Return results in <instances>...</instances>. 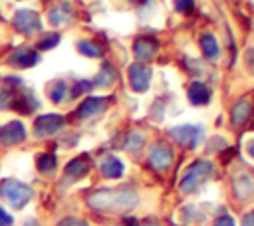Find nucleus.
<instances>
[{"label": "nucleus", "instance_id": "obj_1", "mask_svg": "<svg viewBox=\"0 0 254 226\" xmlns=\"http://www.w3.org/2000/svg\"><path fill=\"white\" fill-rule=\"evenodd\" d=\"M89 206L95 210H111V212H125L137 206L139 196L131 188H103L93 192L87 198Z\"/></svg>", "mask_w": 254, "mask_h": 226}, {"label": "nucleus", "instance_id": "obj_2", "mask_svg": "<svg viewBox=\"0 0 254 226\" xmlns=\"http://www.w3.org/2000/svg\"><path fill=\"white\" fill-rule=\"evenodd\" d=\"M210 174H212V163L208 161V159H198V161H194L189 169H187V172H185V176L181 178V190L183 192H194L202 182H206L208 178H210Z\"/></svg>", "mask_w": 254, "mask_h": 226}, {"label": "nucleus", "instance_id": "obj_3", "mask_svg": "<svg viewBox=\"0 0 254 226\" xmlns=\"http://www.w3.org/2000/svg\"><path fill=\"white\" fill-rule=\"evenodd\" d=\"M0 194L2 198L14 206V208H22L30 198H32V188L20 180H14V178H8L0 184Z\"/></svg>", "mask_w": 254, "mask_h": 226}, {"label": "nucleus", "instance_id": "obj_4", "mask_svg": "<svg viewBox=\"0 0 254 226\" xmlns=\"http://www.w3.org/2000/svg\"><path fill=\"white\" fill-rule=\"evenodd\" d=\"M171 137L187 149H194L198 147V143L204 137V129L200 125H177L171 129Z\"/></svg>", "mask_w": 254, "mask_h": 226}, {"label": "nucleus", "instance_id": "obj_5", "mask_svg": "<svg viewBox=\"0 0 254 226\" xmlns=\"http://www.w3.org/2000/svg\"><path fill=\"white\" fill-rule=\"evenodd\" d=\"M149 81H151V67L149 65H145L143 61H135L133 65H129V83L137 93L147 91Z\"/></svg>", "mask_w": 254, "mask_h": 226}, {"label": "nucleus", "instance_id": "obj_6", "mask_svg": "<svg viewBox=\"0 0 254 226\" xmlns=\"http://www.w3.org/2000/svg\"><path fill=\"white\" fill-rule=\"evenodd\" d=\"M149 163H151V167H155L159 170L169 169L173 163V149L165 143H155L149 151Z\"/></svg>", "mask_w": 254, "mask_h": 226}, {"label": "nucleus", "instance_id": "obj_7", "mask_svg": "<svg viewBox=\"0 0 254 226\" xmlns=\"http://www.w3.org/2000/svg\"><path fill=\"white\" fill-rule=\"evenodd\" d=\"M64 125V117L62 115H44L36 121V135L44 137V135H54L56 131H60Z\"/></svg>", "mask_w": 254, "mask_h": 226}, {"label": "nucleus", "instance_id": "obj_8", "mask_svg": "<svg viewBox=\"0 0 254 226\" xmlns=\"http://www.w3.org/2000/svg\"><path fill=\"white\" fill-rule=\"evenodd\" d=\"M157 50H159V42L153 40V38H139V40L135 42V46H133L135 57H137L139 61H143V59H153L155 54H157Z\"/></svg>", "mask_w": 254, "mask_h": 226}, {"label": "nucleus", "instance_id": "obj_9", "mask_svg": "<svg viewBox=\"0 0 254 226\" xmlns=\"http://www.w3.org/2000/svg\"><path fill=\"white\" fill-rule=\"evenodd\" d=\"M24 137H26L24 125H22L20 121H12V123H8V125L4 127V131H2V135H0V141H2L4 145H16V143L24 141Z\"/></svg>", "mask_w": 254, "mask_h": 226}, {"label": "nucleus", "instance_id": "obj_10", "mask_svg": "<svg viewBox=\"0 0 254 226\" xmlns=\"http://www.w3.org/2000/svg\"><path fill=\"white\" fill-rule=\"evenodd\" d=\"M16 28L18 30H22L24 34H32V32H36V30H40V18H38V14H34V12H30V10H24V12H20L18 16H16Z\"/></svg>", "mask_w": 254, "mask_h": 226}, {"label": "nucleus", "instance_id": "obj_11", "mask_svg": "<svg viewBox=\"0 0 254 226\" xmlns=\"http://www.w3.org/2000/svg\"><path fill=\"white\" fill-rule=\"evenodd\" d=\"M212 91L206 83H200V81H192L189 85V99L192 105H204L208 99H210Z\"/></svg>", "mask_w": 254, "mask_h": 226}, {"label": "nucleus", "instance_id": "obj_12", "mask_svg": "<svg viewBox=\"0 0 254 226\" xmlns=\"http://www.w3.org/2000/svg\"><path fill=\"white\" fill-rule=\"evenodd\" d=\"M105 107H107V99H105V97H89V99H85V101L79 105L77 115H79V117H91V115H95V113H101Z\"/></svg>", "mask_w": 254, "mask_h": 226}, {"label": "nucleus", "instance_id": "obj_13", "mask_svg": "<svg viewBox=\"0 0 254 226\" xmlns=\"http://www.w3.org/2000/svg\"><path fill=\"white\" fill-rule=\"evenodd\" d=\"M250 113H252V103L248 99H240V101L234 103V107L230 111V119H232L234 125H242V123L248 121Z\"/></svg>", "mask_w": 254, "mask_h": 226}, {"label": "nucleus", "instance_id": "obj_14", "mask_svg": "<svg viewBox=\"0 0 254 226\" xmlns=\"http://www.w3.org/2000/svg\"><path fill=\"white\" fill-rule=\"evenodd\" d=\"M87 170H89L87 157H75V159L69 161L67 167H65V174H67L69 178H81V176L87 174Z\"/></svg>", "mask_w": 254, "mask_h": 226}, {"label": "nucleus", "instance_id": "obj_15", "mask_svg": "<svg viewBox=\"0 0 254 226\" xmlns=\"http://www.w3.org/2000/svg\"><path fill=\"white\" fill-rule=\"evenodd\" d=\"M123 163L117 159V157H105V161L101 163V172H103V176H107V178H119L121 174H123Z\"/></svg>", "mask_w": 254, "mask_h": 226}, {"label": "nucleus", "instance_id": "obj_16", "mask_svg": "<svg viewBox=\"0 0 254 226\" xmlns=\"http://www.w3.org/2000/svg\"><path fill=\"white\" fill-rule=\"evenodd\" d=\"M200 48H202V52H204L206 57H210V59L218 57L220 48H218V42H216V38L212 34H202L200 36Z\"/></svg>", "mask_w": 254, "mask_h": 226}, {"label": "nucleus", "instance_id": "obj_17", "mask_svg": "<svg viewBox=\"0 0 254 226\" xmlns=\"http://www.w3.org/2000/svg\"><path fill=\"white\" fill-rule=\"evenodd\" d=\"M234 190L240 198H248L252 192H254V180L248 176V174H242L234 180Z\"/></svg>", "mask_w": 254, "mask_h": 226}, {"label": "nucleus", "instance_id": "obj_18", "mask_svg": "<svg viewBox=\"0 0 254 226\" xmlns=\"http://www.w3.org/2000/svg\"><path fill=\"white\" fill-rule=\"evenodd\" d=\"M12 57H18V59H12V63H14V65H20V67H28V65H32V63L38 61V54L32 52L30 48H22V50L16 52Z\"/></svg>", "mask_w": 254, "mask_h": 226}, {"label": "nucleus", "instance_id": "obj_19", "mask_svg": "<svg viewBox=\"0 0 254 226\" xmlns=\"http://www.w3.org/2000/svg\"><path fill=\"white\" fill-rule=\"evenodd\" d=\"M113 81H115V69H113L109 63H103L101 71H99L97 77H95V85H99V87H107V85H111Z\"/></svg>", "mask_w": 254, "mask_h": 226}, {"label": "nucleus", "instance_id": "obj_20", "mask_svg": "<svg viewBox=\"0 0 254 226\" xmlns=\"http://www.w3.org/2000/svg\"><path fill=\"white\" fill-rule=\"evenodd\" d=\"M77 50H79L83 56H89V57H99V56L103 54V50H101L95 42H87V40L79 42V44H77Z\"/></svg>", "mask_w": 254, "mask_h": 226}, {"label": "nucleus", "instance_id": "obj_21", "mask_svg": "<svg viewBox=\"0 0 254 226\" xmlns=\"http://www.w3.org/2000/svg\"><path fill=\"white\" fill-rule=\"evenodd\" d=\"M56 165H58V161H56V157L50 155V153H44V155L38 157V169H40L42 172H50V170H54Z\"/></svg>", "mask_w": 254, "mask_h": 226}, {"label": "nucleus", "instance_id": "obj_22", "mask_svg": "<svg viewBox=\"0 0 254 226\" xmlns=\"http://www.w3.org/2000/svg\"><path fill=\"white\" fill-rule=\"evenodd\" d=\"M65 89H67L65 81H62V79L54 81V83H52V89H50V97H52V101L60 103V101L65 97Z\"/></svg>", "mask_w": 254, "mask_h": 226}, {"label": "nucleus", "instance_id": "obj_23", "mask_svg": "<svg viewBox=\"0 0 254 226\" xmlns=\"http://www.w3.org/2000/svg\"><path fill=\"white\" fill-rule=\"evenodd\" d=\"M192 6H194V0H175V8H177L181 14L192 12Z\"/></svg>", "mask_w": 254, "mask_h": 226}, {"label": "nucleus", "instance_id": "obj_24", "mask_svg": "<svg viewBox=\"0 0 254 226\" xmlns=\"http://www.w3.org/2000/svg\"><path fill=\"white\" fill-rule=\"evenodd\" d=\"M141 145H143V137L139 133H133L131 137H127V149L129 151H137Z\"/></svg>", "mask_w": 254, "mask_h": 226}, {"label": "nucleus", "instance_id": "obj_25", "mask_svg": "<svg viewBox=\"0 0 254 226\" xmlns=\"http://www.w3.org/2000/svg\"><path fill=\"white\" fill-rule=\"evenodd\" d=\"M58 40H60V36H58V34H50V36H44V38H42V42H40V48H42V50L54 48V46L58 44Z\"/></svg>", "mask_w": 254, "mask_h": 226}, {"label": "nucleus", "instance_id": "obj_26", "mask_svg": "<svg viewBox=\"0 0 254 226\" xmlns=\"http://www.w3.org/2000/svg\"><path fill=\"white\" fill-rule=\"evenodd\" d=\"M58 226H87V222L81 220V218H73V216H69V218H64L62 222H58Z\"/></svg>", "mask_w": 254, "mask_h": 226}, {"label": "nucleus", "instance_id": "obj_27", "mask_svg": "<svg viewBox=\"0 0 254 226\" xmlns=\"http://www.w3.org/2000/svg\"><path fill=\"white\" fill-rule=\"evenodd\" d=\"M10 224H12V216L0 208V226H10Z\"/></svg>", "mask_w": 254, "mask_h": 226}, {"label": "nucleus", "instance_id": "obj_28", "mask_svg": "<svg viewBox=\"0 0 254 226\" xmlns=\"http://www.w3.org/2000/svg\"><path fill=\"white\" fill-rule=\"evenodd\" d=\"M246 67L254 73V50H248L246 52Z\"/></svg>", "mask_w": 254, "mask_h": 226}, {"label": "nucleus", "instance_id": "obj_29", "mask_svg": "<svg viewBox=\"0 0 254 226\" xmlns=\"http://www.w3.org/2000/svg\"><path fill=\"white\" fill-rule=\"evenodd\" d=\"M214 226H234V220H232L230 216H220Z\"/></svg>", "mask_w": 254, "mask_h": 226}, {"label": "nucleus", "instance_id": "obj_30", "mask_svg": "<svg viewBox=\"0 0 254 226\" xmlns=\"http://www.w3.org/2000/svg\"><path fill=\"white\" fill-rule=\"evenodd\" d=\"M89 87H91L89 81H79V83L75 85V93H79V91H89Z\"/></svg>", "mask_w": 254, "mask_h": 226}, {"label": "nucleus", "instance_id": "obj_31", "mask_svg": "<svg viewBox=\"0 0 254 226\" xmlns=\"http://www.w3.org/2000/svg\"><path fill=\"white\" fill-rule=\"evenodd\" d=\"M242 226H254V210H252V212H248V214L244 216Z\"/></svg>", "mask_w": 254, "mask_h": 226}, {"label": "nucleus", "instance_id": "obj_32", "mask_svg": "<svg viewBox=\"0 0 254 226\" xmlns=\"http://www.w3.org/2000/svg\"><path fill=\"white\" fill-rule=\"evenodd\" d=\"M125 226H139V224H137L135 218H127V220H125Z\"/></svg>", "mask_w": 254, "mask_h": 226}, {"label": "nucleus", "instance_id": "obj_33", "mask_svg": "<svg viewBox=\"0 0 254 226\" xmlns=\"http://www.w3.org/2000/svg\"><path fill=\"white\" fill-rule=\"evenodd\" d=\"M248 153H250V157H254V141L248 143Z\"/></svg>", "mask_w": 254, "mask_h": 226}, {"label": "nucleus", "instance_id": "obj_34", "mask_svg": "<svg viewBox=\"0 0 254 226\" xmlns=\"http://www.w3.org/2000/svg\"><path fill=\"white\" fill-rule=\"evenodd\" d=\"M26 226H36V220H28V222H26Z\"/></svg>", "mask_w": 254, "mask_h": 226}]
</instances>
